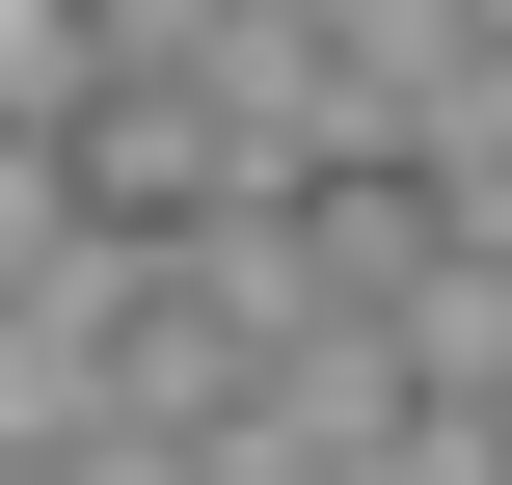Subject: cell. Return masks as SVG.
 I'll return each instance as SVG.
<instances>
[{
    "instance_id": "obj_1",
    "label": "cell",
    "mask_w": 512,
    "mask_h": 485,
    "mask_svg": "<svg viewBox=\"0 0 512 485\" xmlns=\"http://www.w3.org/2000/svg\"><path fill=\"white\" fill-rule=\"evenodd\" d=\"M54 324H81V405L189 459V432L297 351V270H270V243H81V270H54Z\"/></svg>"
},
{
    "instance_id": "obj_2",
    "label": "cell",
    "mask_w": 512,
    "mask_h": 485,
    "mask_svg": "<svg viewBox=\"0 0 512 485\" xmlns=\"http://www.w3.org/2000/svg\"><path fill=\"white\" fill-rule=\"evenodd\" d=\"M54 189H81V243H270V108L243 81H54Z\"/></svg>"
},
{
    "instance_id": "obj_5",
    "label": "cell",
    "mask_w": 512,
    "mask_h": 485,
    "mask_svg": "<svg viewBox=\"0 0 512 485\" xmlns=\"http://www.w3.org/2000/svg\"><path fill=\"white\" fill-rule=\"evenodd\" d=\"M432 189H459V216H486V243H512V54H486V81H459V108H432Z\"/></svg>"
},
{
    "instance_id": "obj_3",
    "label": "cell",
    "mask_w": 512,
    "mask_h": 485,
    "mask_svg": "<svg viewBox=\"0 0 512 485\" xmlns=\"http://www.w3.org/2000/svg\"><path fill=\"white\" fill-rule=\"evenodd\" d=\"M270 0H54V81H216Z\"/></svg>"
},
{
    "instance_id": "obj_4",
    "label": "cell",
    "mask_w": 512,
    "mask_h": 485,
    "mask_svg": "<svg viewBox=\"0 0 512 485\" xmlns=\"http://www.w3.org/2000/svg\"><path fill=\"white\" fill-rule=\"evenodd\" d=\"M54 270H81V189H54V81H27V108H0V324H27Z\"/></svg>"
}]
</instances>
